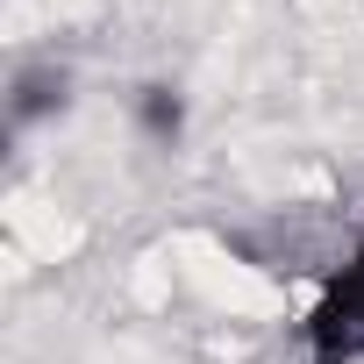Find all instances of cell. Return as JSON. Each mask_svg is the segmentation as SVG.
I'll return each instance as SVG.
<instances>
[{"mask_svg":"<svg viewBox=\"0 0 364 364\" xmlns=\"http://www.w3.org/2000/svg\"><path fill=\"white\" fill-rule=\"evenodd\" d=\"M72 100H79V72H72V58L36 50V58H15V65H8L0 114H8V136H29V129H43V122H65Z\"/></svg>","mask_w":364,"mask_h":364,"instance_id":"7a4b0ae2","label":"cell"},{"mask_svg":"<svg viewBox=\"0 0 364 364\" xmlns=\"http://www.w3.org/2000/svg\"><path fill=\"white\" fill-rule=\"evenodd\" d=\"M300 364H364V229L314 279L300 314Z\"/></svg>","mask_w":364,"mask_h":364,"instance_id":"6da1fadb","label":"cell"},{"mask_svg":"<svg viewBox=\"0 0 364 364\" xmlns=\"http://www.w3.org/2000/svg\"><path fill=\"white\" fill-rule=\"evenodd\" d=\"M129 122H136L143 143L171 150V143H186L193 100H186V86H178V79H136V86H129Z\"/></svg>","mask_w":364,"mask_h":364,"instance_id":"3957f363","label":"cell"}]
</instances>
